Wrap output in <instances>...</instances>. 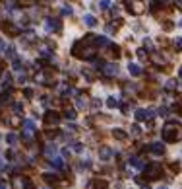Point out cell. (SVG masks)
<instances>
[{"label":"cell","instance_id":"bcb514c9","mask_svg":"<svg viewBox=\"0 0 182 189\" xmlns=\"http://www.w3.org/2000/svg\"><path fill=\"white\" fill-rule=\"evenodd\" d=\"M178 74H180V78H182V66H180V70H178Z\"/></svg>","mask_w":182,"mask_h":189},{"label":"cell","instance_id":"7a4b0ae2","mask_svg":"<svg viewBox=\"0 0 182 189\" xmlns=\"http://www.w3.org/2000/svg\"><path fill=\"white\" fill-rule=\"evenodd\" d=\"M95 53H97V49H95V45H89L85 43V41H76L72 47V55L76 57V59H95Z\"/></svg>","mask_w":182,"mask_h":189},{"label":"cell","instance_id":"4fadbf2b","mask_svg":"<svg viewBox=\"0 0 182 189\" xmlns=\"http://www.w3.org/2000/svg\"><path fill=\"white\" fill-rule=\"evenodd\" d=\"M51 164L54 170H66V164H64L62 158H58V156H54V158H51Z\"/></svg>","mask_w":182,"mask_h":189},{"label":"cell","instance_id":"d590c367","mask_svg":"<svg viewBox=\"0 0 182 189\" xmlns=\"http://www.w3.org/2000/svg\"><path fill=\"white\" fill-rule=\"evenodd\" d=\"M99 106H101V102H99V99H93V103H91V109H93V111H97Z\"/></svg>","mask_w":182,"mask_h":189},{"label":"cell","instance_id":"83f0119b","mask_svg":"<svg viewBox=\"0 0 182 189\" xmlns=\"http://www.w3.org/2000/svg\"><path fill=\"white\" fill-rule=\"evenodd\" d=\"M6 140H8V144H12V146H14V144H18V136H16L14 133H10V135L6 136Z\"/></svg>","mask_w":182,"mask_h":189},{"label":"cell","instance_id":"2e32d148","mask_svg":"<svg viewBox=\"0 0 182 189\" xmlns=\"http://www.w3.org/2000/svg\"><path fill=\"white\" fill-rule=\"evenodd\" d=\"M43 152H45V156H49V158H54L56 156V146L54 144H47Z\"/></svg>","mask_w":182,"mask_h":189},{"label":"cell","instance_id":"4316f807","mask_svg":"<svg viewBox=\"0 0 182 189\" xmlns=\"http://www.w3.org/2000/svg\"><path fill=\"white\" fill-rule=\"evenodd\" d=\"M10 125H12L14 129H16V127H19V125H21V119L18 117V115H14V117L10 119Z\"/></svg>","mask_w":182,"mask_h":189},{"label":"cell","instance_id":"7402d4cb","mask_svg":"<svg viewBox=\"0 0 182 189\" xmlns=\"http://www.w3.org/2000/svg\"><path fill=\"white\" fill-rule=\"evenodd\" d=\"M76 107H78V109H85V107H87V99H85L83 96H79L78 102H76Z\"/></svg>","mask_w":182,"mask_h":189},{"label":"cell","instance_id":"c3c4849f","mask_svg":"<svg viewBox=\"0 0 182 189\" xmlns=\"http://www.w3.org/2000/svg\"><path fill=\"white\" fill-rule=\"evenodd\" d=\"M159 189H169V187H159Z\"/></svg>","mask_w":182,"mask_h":189},{"label":"cell","instance_id":"60d3db41","mask_svg":"<svg viewBox=\"0 0 182 189\" xmlns=\"http://www.w3.org/2000/svg\"><path fill=\"white\" fill-rule=\"evenodd\" d=\"M174 84H176V82H174V80H170V82H169V84H167V88H169V90H173V88H174Z\"/></svg>","mask_w":182,"mask_h":189},{"label":"cell","instance_id":"836d02e7","mask_svg":"<svg viewBox=\"0 0 182 189\" xmlns=\"http://www.w3.org/2000/svg\"><path fill=\"white\" fill-rule=\"evenodd\" d=\"M23 96L27 98V99H29V98H33V90H31V88H25V90H23Z\"/></svg>","mask_w":182,"mask_h":189},{"label":"cell","instance_id":"d6986e66","mask_svg":"<svg viewBox=\"0 0 182 189\" xmlns=\"http://www.w3.org/2000/svg\"><path fill=\"white\" fill-rule=\"evenodd\" d=\"M151 61H153L157 66H163V65H165V57L157 55V53H153V55H151Z\"/></svg>","mask_w":182,"mask_h":189},{"label":"cell","instance_id":"ac0fdd59","mask_svg":"<svg viewBox=\"0 0 182 189\" xmlns=\"http://www.w3.org/2000/svg\"><path fill=\"white\" fill-rule=\"evenodd\" d=\"M43 180H45L47 183H58L60 177H58L56 174H45V176H43Z\"/></svg>","mask_w":182,"mask_h":189},{"label":"cell","instance_id":"ba28073f","mask_svg":"<svg viewBox=\"0 0 182 189\" xmlns=\"http://www.w3.org/2000/svg\"><path fill=\"white\" fill-rule=\"evenodd\" d=\"M87 189H109V181H107V180H101V177H95V180L89 181Z\"/></svg>","mask_w":182,"mask_h":189},{"label":"cell","instance_id":"ab89813d","mask_svg":"<svg viewBox=\"0 0 182 189\" xmlns=\"http://www.w3.org/2000/svg\"><path fill=\"white\" fill-rule=\"evenodd\" d=\"M62 14H66V16H68V14H72V8H68V6H64V8H62Z\"/></svg>","mask_w":182,"mask_h":189},{"label":"cell","instance_id":"7c38bea8","mask_svg":"<svg viewBox=\"0 0 182 189\" xmlns=\"http://www.w3.org/2000/svg\"><path fill=\"white\" fill-rule=\"evenodd\" d=\"M149 150H151L155 156H163L165 154V144L163 143H153L151 146H149Z\"/></svg>","mask_w":182,"mask_h":189},{"label":"cell","instance_id":"74e56055","mask_svg":"<svg viewBox=\"0 0 182 189\" xmlns=\"http://www.w3.org/2000/svg\"><path fill=\"white\" fill-rule=\"evenodd\" d=\"M110 6V0H101V8H109Z\"/></svg>","mask_w":182,"mask_h":189},{"label":"cell","instance_id":"603a6c76","mask_svg":"<svg viewBox=\"0 0 182 189\" xmlns=\"http://www.w3.org/2000/svg\"><path fill=\"white\" fill-rule=\"evenodd\" d=\"M64 117H66V119H76V109L66 107V109H64Z\"/></svg>","mask_w":182,"mask_h":189},{"label":"cell","instance_id":"e575fe53","mask_svg":"<svg viewBox=\"0 0 182 189\" xmlns=\"http://www.w3.org/2000/svg\"><path fill=\"white\" fill-rule=\"evenodd\" d=\"M170 170H173L174 174H176V172H180V164H178V162H173V164H170Z\"/></svg>","mask_w":182,"mask_h":189},{"label":"cell","instance_id":"ee69618b","mask_svg":"<svg viewBox=\"0 0 182 189\" xmlns=\"http://www.w3.org/2000/svg\"><path fill=\"white\" fill-rule=\"evenodd\" d=\"M0 168H4V158L0 156Z\"/></svg>","mask_w":182,"mask_h":189},{"label":"cell","instance_id":"44dd1931","mask_svg":"<svg viewBox=\"0 0 182 189\" xmlns=\"http://www.w3.org/2000/svg\"><path fill=\"white\" fill-rule=\"evenodd\" d=\"M130 164L134 168H143V166H145V164H143V160L142 158H136V156H132V158H130Z\"/></svg>","mask_w":182,"mask_h":189},{"label":"cell","instance_id":"3957f363","mask_svg":"<svg viewBox=\"0 0 182 189\" xmlns=\"http://www.w3.org/2000/svg\"><path fill=\"white\" fill-rule=\"evenodd\" d=\"M126 8H128L130 14L140 16V14L145 12V2H143V0H126Z\"/></svg>","mask_w":182,"mask_h":189},{"label":"cell","instance_id":"30bf717a","mask_svg":"<svg viewBox=\"0 0 182 189\" xmlns=\"http://www.w3.org/2000/svg\"><path fill=\"white\" fill-rule=\"evenodd\" d=\"M99 158L103 160V162L110 160L112 158V150L109 148V146H101V148H99Z\"/></svg>","mask_w":182,"mask_h":189},{"label":"cell","instance_id":"277c9868","mask_svg":"<svg viewBox=\"0 0 182 189\" xmlns=\"http://www.w3.org/2000/svg\"><path fill=\"white\" fill-rule=\"evenodd\" d=\"M145 176H147V180H159V177L163 176V166L161 164H149V166H145Z\"/></svg>","mask_w":182,"mask_h":189},{"label":"cell","instance_id":"8d00e7d4","mask_svg":"<svg viewBox=\"0 0 182 189\" xmlns=\"http://www.w3.org/2000/svg\"><path fill=\"white\" fill-rule=\"evenodd\" d=\"M21 109H23V107H21V103H14V111L18 113V115L21 113Z\"/></svg>","mask_w":182,"mask_h":189},{"label":"cell","instance_id":"f35d334b","mask_svg":"<svg viewBox=\"0 0 182 189\" xmlns=\"http://www.w3.org/2000/svg\"><path fill=\"white\" fill-rule=\"evenodd\" d=\"M143 45H145V49H149V51L153 49V45H151V41H149V39H145V41H143Z\"/></svg>","mask_w":182,"mask_h":189},{"label":"cell","instance_id":"6da1fadb","mask_svg":"<svg viewBox=\"0 0 182 189\" xmlns=\"http://www.w3.org/2000/svg\"><path fill=\"white\" fill-rule=\"evenodd\" d=\"M163 140L165 143H178L182 139V125L178 121H169L163 125Z\"/></svg>","mask_w":182,"mask_h":189},{"label":"cell","instance_id":"e0dca14e","mask_svg":"<svg viewBox=\"0 0 182 189\" xmlns=\"http://www.w3.org/2000/svg\"><path fill=\"white\" fill-rule=\"evenodd\" d=\"M112 136H114L116 140H126V139H128V135H126L122 129H114V131H112Z\"/></svg>","mask_w":182,"mask_h":189},{"label":"cell","instance_id":"9a60e30c","mask_svg":"<svg viewBox=\"0 0 182 189\" xmlns=\"http://www.w3.org/2000/svg\"><path fill=\"white\" fill-rule=\"evenodd\" d=\"M128 72H130L132 76H142V66H138V65H128Z\"/></svg>","mask_w":182,"mask_h":189},{"label":"cell","instance_id":"f6af8a7d","mask_svg":"<svg viewBox=\"0 0 182 189\" xmlns=\"http://www.w3.org/2000/svg\"><path fill=\"white\" fill-rule=\"evenodd\" d=\"M2 68H4V62H0V74H2Z\"/></svg>","mask_w":182,"mask_h":189},{"label":"cell","instance_id":"5b68a950","mask_svg":"<svg viewBox=\"0 0 182 189\" xmlns=\"http://www.w3.org/2000/svg\"><path fill=\"white\" fill-rule=\"evenodd\" d=\"M12 187L14 189H33V181L25 176H14L12 180Z\"/></svg>","mask_w":182,"mask_h":189},{"label":"cell","instance_id":"8fae6325","mask_svg":"<svg viewBox=\"0 0 182 189\" xmlns=\"http://www.w3.org/2000/svg\"><path fill=\"white\" fill-rule=\"evenodd\" d=\"M2 31L8 33V35H12V37H14V35H19V29L16 28L14 24H2Z\"/></svg>","mask_w":182,"mask_h":189},{"label":"cell","instance_id":"7bdbcfd3","mask_svg":"<svg viewBox=\"0 0 182 189\" xmlns=\"http://www.w3.org/2000/svg\"><path fill=\"white\" fill-rule=\"evenodd\" d=\"M0 189H8V185H6V183H2V181H0Z\"/></svg>","mask_w":182,"mask_h":189},{"label":"cell","instance_id":"9c48e42d","mask_svg":"<svg viewBox=\"0 0 182 189\" xmlns=\"http://www.w3.org/2000/svg\"><path fill=\"white\" fill-rule=\"evenodd\" d=\"M151 117H153L151 109H138V111H136V119H138V121H145V119H151Z\"/></svg>","mask_w":182,"mask_h":189},{"label":"cell","instance_id":"f1b7e54d","mask_svg":"<svg viewBox=\"0 0 182 189\" xmlns=\"http://www.w3.org/2000/svg\"><path fill=\"white\" fill-rule=\"evenodd\" d=\"M132 135L136 136V139H138V136H142V129H140V125H134V127H132Z\"/></svg>","mask_w":182,"mask_h":189},{"label":"cell","instance_id":"7dc6e473","mask_svg":"<svg viewBox=\"0 0 182 189\" xmlns=\"http://www.w3.org/2000/svg\"><path fill=\"white\" fill-rule=\"evenodd\" d=\"M143 189H149V187H147V185H143Z\"/></svg>","mask_w":182,"mask_h":189},{"label":"cell","instance_id":"ffe728a7","mask_svg":"<svg viewBox=\"0 0 182 189\" xmlns=\"http://www.w3.org/2000/svg\"><path fill=\"white\" fill-rule=\"evenodd\" d=\"M107 106H109L110 109H114V107H118L120 106V102H118V99H116V98H107Z\"/></svg>","mask_w":182,"mask_h":189},{"label":"cell","instance_id":"484cf974","mask_svg":"<svg viewBox=\"0 0 182 189\" xmlns=\"http://www.w3.org/2000/svg\"><path fill=\"white\" fill-rule=\"evenodd\" d=\"M18 4H19V6H23V8H27V6L37 4V0H18Z\"/></svg>","mask_w":182,"mask_h":189},{"label":"cell","instance_id":"cb8c5ba5","mask_svg":"<svg viewBox=\"0 0 182 189\" xmlns=\"http://www.w3.org/2000/svg\"><path fill=\"white\" fill-rule=\"evenodd\" d=\"M83 22L87 24L89 28H93V25L97 24V20H95V16H89V14H87V16H85V18H83Z\"/></svg>","mask_w":182,"mask_h":189},{"label":"cell","instance_id":"1f68e13d","mask_svg":"<svg viewBox=\"0 0 182 189\" xmlns=\"http://www.w3.org/2000/svg\"><path fill=\"white\" fill-rule=\"evenodd\" d=\"M173 28H174V24H173V22H165V24H163V29H165V31H170Z\"/></svg>","mask_w":182,"mask_h":189},{"label":"cell","instance_id":"d4e9b609","mask_svg":"<svg viewBox=\"0 0 182 189\" xmlns=\"http://www.w3.org/2000/svg\"><path fill=\"white\" fill-rule=\"evenodd\" d=\"M10 86H12V76H4L2 78V88H4V90H6V88H10Z\"/></svg>","mask_w":182,"mask_h":189},{"label":"cell","instance_id":"f546056e","mask_svg":"<svg viewBox=\"0 0 182 189\" xmlns=\"http://www.w3.org/2000/svg\"><path fill=\"white\" fill-rule=\"evenodd\" d=\"M136 55L140 57L142 61H147V53H145V49H138V51H136Z\"/></svg>","mask_w":182,"mask_h":189},{"label":"cell","instance_id":"b9f144b4","mask_svg":"<svg viewBox=\"0 0 182 189\" xmlns=\"http://www.w3.org/2000/svg\"><path fill=\"white\" fill-rule=\"evenodd\" d=\"M174 6H176V8H178L180 12H182V0H178V2H174Z\"/></svg>","mask_w":182,"mask_h":189},{"label":"cell","instance_id":"4dcf8cb0","mask_svg":"<svg viewBox=\"0 0 182 189\" xmlns=\"http://www.w3.org/2000/svg\"><path fill=\"white\" fill-rule=\"evenodd\" d=\"M174 49H176V51H182V37L174 39Z\"/></svg>","mask_w":182,"mask_h":189},{"label":"cell","instance_id":"5bb4252c","mask_svg":"<svg viewBox=\"0 0 182 189\" xmlns=\"http://www.w3.org/2000/svg\"><path fill=\"white\" fill-rule=\"evenodd\" d=\"M47 29L49 31H60V22L58 20H47Z\"/></svg>","mask_w":182,"mask_h":189},{"label":"cell","instance_id":"681fc988","mask_svg":"<svg viewBox=\"0 0 182 189\" xmlns=\"http://www.w3.org/2000/svg\"><path fill=\"white\" fill-rule=\"evenodd\" d=\"M180 28H182V20H180Z\"/></svg>","mask_w":182,"mask_h":189},{"label":"cell","instance_id":"52a82bcc","mask_svg":"<svg viewBox=\"0 0 182 189\" xmlns=\"http://www.w3.org/2000/svg\"><path fill=\"white\" fill-rule=\"evenodd\" d=\"M101 70H103L105 76H116L118 74V65H112V62H105L103 66H101Z\"/></svg>","mask_w":182,"mask_h":189},{"label":"cell","instance_id":"d6a6232c","mask_svg":"<svg viewBox=\"0 0 182 189\" xmlns=\"http://www.w3.org/2000/svg\"><path fill=\"white\" fill-rule=\"evenodd\" d=\"M72 148L76 150V152H82V150H83V144H82V143H74V144H72Z\"/></svg>","mask_w":182,"mask_h":189},{"label":"cell","instance_id":"8992f818","mask_svg":"<svg viewBox=\"0 0 182 189\" xmlns=\"http://www.w3.org/2000/svg\"><path fill=\"white\" fill-rule=\"evenodd\" d=\"M43 119H45V125H49V127H56V125L60 123V113H56V111H47Z\"/></svg>","mask_w":182,"mask_h":189}]
</instances>
